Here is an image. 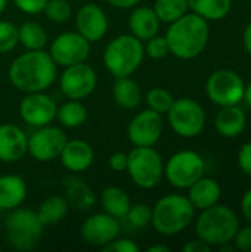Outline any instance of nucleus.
<instances>
[{
    "instance_id": "bb28decb",
    "label": "nucleus",
    "mask_w": 251,
    "mask_h": 252,
    "mask_svg": "<svg viewBox=\"0 0 251 252\" xmlns=\"http://www.w3.org/2000/svg\"><path fill=\"white\" fill-rule=\"evenodd\" d=\"M70 205L67 199L61 195L47 196L38 207L37 216L43 226H53L62 221L68 214Z\"/></svg>"
},
{
    "instance_id": "412c9836",
    "label": "nucleus",
    "mask_w": 251,
    "mask_h": 252,
    "mask_svg": "<svg viewBox=\"0 0 251 252\" xmlns=\"http://www.w3.org/2000/svg\"><path fill=\"white\" fill-rule=\"evenodd\" d=\"M247 126V115L238 105L222 106L215 118L217 133L226 139L238 137Z\"/></svg>"
},
{
    "instance_id": "4c0bfd02",
    "label": "nucleus",
    "mask_w": 251,
    "mask_h": 252,
    "mask_svg": "<svg viewBox=\"0 0 251 252\" xmlns=\"http://www.w3.org/2000/svg\"><path fill=\"white\" fill-rule=\"evenodd\" d=\"M234 248L241 252H251V224L240 227L234 236Z\"/></svg>"
},
{
    "instance_id": "2f4dec72",
    "label": "nucleus",
    "mask_w": 251,
    "mask_h": 252,
    "mask_svg": "<svg viewBox=\"0 0 251 252\" xmlns=\"http://www.w3.org/2000/svg\"><path fill=\"white\" fill-rule=\"evenodd\" d=\"M145 102L149 109L163 115V114L169 112V109L172 108V105L175 102V97L169 90H166L163 87H152L151 90H148V93L145 96Z\"/></svg>"
},
{
    "instance_id": "c85d7f7f",
    "label": "nucleus",
    "mask_w": 251,
    "mask_h": 252,
    "mask_svg": "<svg viewBox=\"0 0 251 252\" xmlns=\"http://www.w3.org/2000/svg\"><path fill=\"white\" fill-rule=\"evenodd\" d=\"M19 44L27 50H41L47 44V32L43 25L34 21H25L18 27Z\"/></svg>"
},
{
    "instance_id": "6ab92c4d",
    "label": "nucleus",
    "mask_w": 251,
    "mask_h": 252,
    "mask_svg": "<svg viewBox=\"0 0 251 252\" xmlns=\"http://www.w3.org/2000/svg\"><path fill=\"white\" fill-rule=\"evenodd\" d=\"M62 165L71 173H83L90 168L95 159L93 148L81 139L67 140L61 155Z\"/></svg>"
},
{
    "instance_id": "49530a36",
    "label": "nucleus",
    "mask_w": 251,
    "mask_h": 252,
    "mask_svg": "<svg viewBox=\"0 0 251 252\" xmlns=\"http://www.w3.org/2000/svg\"><path fill=\"white\" fill-rule=\"evenodd\" d=\"M243 100L246 102V105L249 106V109L251 111V83L246 86V90H244V97Z\"/></svg>"
},
{
    "instance_id": "37998d69",
    "label": "nucleus",
    "mask_w": 251,
    "mask_h": 252,
    "mask_svg": "<svg viewBox=\"0 0 251 252\" xmlns=\"http://www.w3.org/2000/svg\"><path fill=\"white\" fill-rule=\"evenodd\" d=\"M241 211L244 219L251 224V189H249L241 199Z\"/></svg>"
},
{
    "instance_id": "5701e85b",
    "label": "nucleus",
    "mask_w": 251,
    "mask_h": 252,
    "mask_svg": "<svg viewBox=\"0 0 251 252\" xmlns=\"http://www.w3.org/2000/svg\"><path fill=\"white\" fill-rule=\"evenodd\" d=\"M27 198V185L21 176H0V210L10 211L22 205Z\"/></svg>"
},
{
    "instance_id": "4468645a",
    "label": "nucleus",
    "mask_w": 251,
    "mask_h": 252,
    "mask_svg": "<svg viewBox=\"0 0 251 252\" xmlns=\"http://www.w3.org/2000/svg\"><path fill=\"white\" fill-rule=\"evenodd\" d=\"M163 130V115L148 108L132 118L127 126V139L133 146H155Z\"/></svg>"
},
{
    "instance_id": "09e8293b",
    "label": "nucleus",
    "mask_w": 251,
    "mask_h": 252,
    "mask_svg": "<svg viewBox=\"0 0 251 252\" xmlns=\"http://www.w3.org/2000/svg\"><path fill=\"white\" fill-rule=\"evenodd\" d=\"M6 6H7V0H0V15L4 12Z\"/></svg>"
},
{
    "instance_id": "7c9ffc66",
    "label": "nucleus",
    "mask_w": 251,
    "mask_h": 252,
    "mask_svg": "<svg viewBox=\"0 0 251 252\" xmlns=\"http://www.w3.org/2000/svg\"><path fill=\"white\" fill-rule=\"evenodd\" d=\"M154 12L157 13L160 22L172 24L185 13H188V0H155Z\"/></svg>"
},
{
    "instance_id": "72a5a7b5",
    "label": "nucleus",
    "mask_w": 251,
    "mask_h": 252,
    "mask_svg": "<svg viewBox=\"0 0 251 252\" xmlns=\"http://www.w3.org/2000/svg\"><path fill=\"white\" fill-rule=\"evenodd\" d=\"M19 44L18 27L10 21H0V53H9Z\"/></svg>"
},
{
    "instance_id": "ddd939ff",
    "label": "nucleus",
    "mask_w": 251,
    "mask_h": 252,
    "mask_svg": "<svg viewBox=\"0 0 251 252\" xmlns=\"http://www.w3.org/2000/svg\"><path fill=\"white\" fill-rule=\"evenodd\" d=\"M67 140V134L61 127L50 124L37 127L28 137V154L38 162L53 161L59 158Z\"/></svg>"
},
{
    "instance_id": "b1692460",
    "label": "nucleus",
    "mask_w": 251,
    "mask_h": 252,
    "mask_svg": "<svg viewBox=\"0 0 251 252\" xmlns=\"http://www.w3.org/2000/svg\"><path fill=\"white\" fill-rule=\"evenodd\" d=\"M112 97L120 108L135 109L142 102V90L133 78L120 77L115 78V83L112 86Z\"/></svg>"
},
{
    "instance_id": "6e6552de",
    "label": "nucleus",
    "mask_w": 251,
    "mask_h": 252,
    "mask_svg": "<svg viewBox=\"0 0 251 252\" xmlns=\"http://www.w3.org/2000/svg\"><path fill=\"white\" fill-rule=\"evenodd\" d=\"M204 158L195 151H179L164 164V177L176 189H188L204 176Z\"/></svg>"
},
{
    "instance_id": "7ed1b4c3",
    "label": "nucleus",
    "mask_w": 251,
    "mask_h": 252,
    "mask_svg": "<svg viewBox=\"0 0 251 252\" xmlns=\"http://www.w3.org/2000/svg\"><path fill=\"white\" fill-rule=\"evenodd\" d=\"M195 208L188 196L172 193L160 198L152 208L151 224L163 236H175L191 226Z\"/></svg>"
},
{
    "instance_id": "0eeeda50",
    "label": "nucleus",
    "mask_w": 251,
    "mask_h": 252,
    "mask_svg": "<svg viewBox=\"0 0 251 252\" xmlns=\"http://www.w3.org/2000/svg\"><path fill=\"white\" fill-rule=\"evenodd\" d=\"M127 174L141 189H154L164 177V161L154 146H135L127 154Z\"/></svg>"
},
{
    "instance_id": "9b49d317",
    "label": "nucleus",
    "mask_w": 251,
    "mask_h": 252,
    "mask_svg": "<svg viewBox=\"0 0 251 252\" xmlns=\"http://www.w3.org/2000/svg\"><path fill=\"white\" fill-rule=\"evenodd\" d=\"M49 55L58 66L64 68L86 62L90 55V41L77 31H65L52 40Z\"/></svg>"
},
{
    "instance_id": "f257e3e1",
    "label": "nucleus",
    "mask_w": 251,
    "mask_h": 252,
    "mask_svg": "<svg viewBox=\"0 0 251 252\" xmlns=\"http://www.w3.org/2000/svg\"><path fill=\"white\" fill-rule=\"evenodd\" d=\"M7 77L22 93L46 92L56 81L58 65L44 49L28 50L13 59Z\"/></svg>"
},
{
    "instance_id": "e433bc0d",
    "label": "nucleus",
    "mask_w": 251,
    "mask_h": 252,
    "mask_svg": "<svg viewBox=\"0 0 251 252\" xmlns=\"http://www.w3.org/2000/svg\"><path fill=\"white\" fill-rule=\"evenodd\" d=\"M102 250L104 252H139V245L127 238H115Z\"/></svg>"
},
{
    "instance_id": "393cba45",
    "label": "nucleus",
    "mask_w": 251,
    "mask_h": 252,
    "mask_svg": "<svg viewBox=\"0 0 251 252\" xmlns=\"http://www.w3.org/2000/svg\"><path fill=\"white\" fill-rule=\"evenodd\" d=\"M130 205H132V201H130L127 192L117 188V186H108L101 192L102 210L107 214H109L118 220L126 217Z\"/></svg>"
},
{
    "instance_id": "39448f33",
    "label": "nucleus",
    "mask_w": 251,
    "mask_h": 252,
    "mask_svg": "<svg viewBox=\"0 0 251 252\" xmlns=\"http://www.w3.org/2000/svg\"><path fill=\"white\" fill-rule=\"evenodd\" d=\"M143 43L132 34L112 38L104 50V65L114 78L130 77L143 62Z\"/></svg>"
},
{
    "instance_id": "9d476101",
    "label": "nucleus",
    "mask_w": 251,
    "mask_h": 252,
    "mask_svg": "<svg viewBox=\"0 0 251 252\" xmlns=\"http://www.w3.org/2000/svg\"><path fill=\"white\" fill-rule=\"evenodd\" d=\"M244 80L231 69L215 71L206 84V93L209 99L220 108L238 105L244 97Z\"/></svg>"
},
{
    "instance_id": "79ce46f5",
    "label": "nucleus",
    "mask_w": 251,
    "mask_h": 252,
    "mask_svg": "<svg viewBox=\"0 0 251 252\" xmlns=\"http://www.w3.org/2000/svg\"><path fill=\"white\" fill-rule=\"evenodd\" d=\"M212 247L201 241L200 238L195 241H189L186 245H183V252H210Z\"/></svg>"
},
{
    "instance_id": "c03bdc74",
    "label": "nucleus",
    "mask_w": 251,
    "mask_h": 252,
    "mask_svg": "<svg viewBox=\"0 0 251 252\" xmlns=\"http://www.w3.org/2000/svg\"><path fill=\"white\" fill-rule=\"evenodd\" d=\"M111 6L118 7V9H133L138 6L142 0H107Z\"/></svg>"
},
{
    "instance_id": "c9c22d12",
    "label": "nucleus",
    "mask_w": 251,
    "mask_h": 252,
    "mask_svg": "<svg viewBox=\"0 0 251 252\" xmlns=\"http://www.w3.org/2000/svg\"><path fill=\"white\" fill-rule=\"evenodd\" d=\"M143 47H145V55H148L151 59H163L170 53L169 43H167L166 37L158 35V34L148 38L146 44Z\"/></svg>"
},
{
    "instance_id": "58836bf2",
    "label": "nucleus",
    "mask_w": 251,
    "mask_h": 252,
    "mask_svg": "<svg viewBox=\"0 0 251 252\" xmlns=\"http://www.w3.org/2000/svg\"><path fill=\"white\" fill-rule=\"evenodd\" d=\"M15 6L28 15H37L40 12H43L47 0H13Z\"/></svg>"
},
{
    "instance_id": "1a4fd4ad",
    "label": "nucleus",
    "mask_w": 251,
    "mask_h": 252,
    "mask_svg": "<svg viewBox=\"0 0 251 252\" xmlns=\"http://www.w3.org/2000/svg\"><path fill=\"white\" fill-rule=\"evenodd\" d=\"M167 118L172 130L185 139L200 136L207 121L203 106L191 97L175 99L172 108L167 112Z\"/></svg>"
},
{
    "instance_id": "f3484780",
    "label": "nucleus",
    "mask_w": 251,
    "mask_h": 252,
    "mask_svg": "<svg viewBox=\"0 0 251 252\" xmlns=\"http://www.w3.org/2000/svg\"><path fill=\"white\" fill-rule=\"evenodd\" d=\"M108 18L102 7L95 3L83 4L75 13V28L90 43L99 41L108 32Z\"/></svg>"
},
{
    "instance_id": "dca6fc26",
    "label": "nucleus",
    "mask_w": 251,
    "mask_h": 252,
    "mask_svg": "<svg viewBox=\"0 0 251 252\" xmlns=\"http://www.w3.org/2000/svg\"><path fill=\"white\" fill-rule=\"evenodd\" d=\"M120 230L121 229L118 219L104 211L92 214L83 221L80 227V236L87 245L104 248L111 241L120 236Z\"/></svg>"
},
{
    "instance_id": "aec40b11",
    "label": "nucleus",
    "mask_w": 251,
    "mask_h": 252,
    "mask_svg": "<svg viewBox=\"0 0 251 252\" xmlns=\"http://www.w3.org/2000/svg\"><path fill=\"white\" fill-rule=\"evenodd\" d=\"M160 19L152 7L149 6H135L127 19V27L132 35L139 38L141 41H146L148 38L158 34Z\"/></svg>"
},
{
    "instance_id": "f8f14e48",
    "label": "nucleus",
    "mask_w": 251,
    "mask_h": 252,
    "mask_svg": "<svg viewBox=\"0 0 251 252\" xmlns=\"http://www.w3.org/2000/svg\"><path fill=\"white\" fill-rule=\"evenodd\" d=\"M96 86V71L86 62L65 66L59 78V89L62 94L72 100H83L89 97L95 92Z\"/></svg>"
},
{
    "instance_id": "a18cd8bd",
    "label": "nucleus",
    "mask_w": 251,
    "mask_h": 252,
    "mask_svg": "<svg viewBox=\"0 0 251 252\" xmlns=\"http://www.w3.org/2000/svg\"><path fill=\"white\" fill-rule=\"evenodd\" d=\"M243 43L244 47L247 50V53L251 56V21L247 24V27L244 28V34H243Z\"/></svg>"
},
{
    "instance_id": "a878e982",
    "label": "nucleus",
    "mask_w": 251,
    "mask_h": 252,
    "mask_svg": "<svg viewBox=\"0 0 251 252\" xmlns=\"http://www.w3.org/2000/svg\"><path fill=\"white\" fill-rule=\"evenodd\" d=\"M64 189H65V196L64 198L67 199L70 207H74V208H77L80 211L89 210V208L93 207L95 195H93L92 189L83 180L68 177V179H65Z\"/></svg>"
},
{
    "instance_id": "4be33fe9",
    "label": "nucleus",
    "mask_w": 251,
    "mask_h": 252,
    "mask_svg": "<svg viewBox=\"0 0 251 252\" xmlns=\"http://www.w3.org/2000/svg\"><path fill=\"white\" fill-rule=\"evenodd\" d=\"M220 193L222 190L219 183L204 176L188 188V199L191 201L194 208L200 211L219 204Z\"/></svg>"
},
{
    "instance_id": "a211bd4d",
    "label": "nucleus",
    "mask_w": 251,
    "mask_h": 252,
    "mask_svg": "<svg viewBox=\"0 0 251 252\" xmlns=\"http://www.w3.org/2000/svg\"><path fill=\"white\" fill-rule=\"evenodd\" d=\"M28 154V136L15 124H0V161L6 164L21 161Z\"/></svg>"
},
{
    "instance_id": "cd10ccee",
    "label": "nucleus",
    "mask_w": 251,
    "mask_h": 252,
    "mask_svg": "<svg viewBox=\"0 0 251 252\" xmlns=\"http://www.w3.org/2000/svg\"><path fill=\"white\" fill-rule=\"evenodd\" d=\"M189 9L206 21H220L232 9V0H188Z\"/></svg>"
},
{
    "instance_id": "ea45409f",
    "label": "nucleus",
    "mask_w": 251,
    "mask_h": 252,
    "mask_svg": "<svg viewBox=\"0 0 251 252\" xmlns=\"http://www.w3.org/2000/svg\"><path fill=\"white\" fill-rule=\"evenodd\" d=\"M237 161H238L240 170H241L244 174H247V176H250L251 177V140L250 142H247V143H244V145L241 146V149H240V152H238Z\"/></svg>"
},
{
    "instance_id": "423d86ee",
    "label": "nucleus",
    "mask_w": 251,
    "mask_h": 252,
    "mask_svg": "<svg viewBox=\"0 0 251 252\" xmlns=\"http://www.w3.org/2000/svg\"><path fill=\"white\" fill-rule=\"evenodd\" d=\"M43 227L36 211L18 207L10 210L6 217V241L15 251H33L43 236Z\"/></svg>"
},
{
    "instance_id": "f704fd0d",
    "label": "nucleus",
    "mask_w": 251,
    "mask_h": 252,
    "mask_svg": "<svg viewBox=\"0 0 251 252\" xmlns=\"http://www.w3.org/2000/svg\"><path fill=\"white\" fill-rule=\"evenodd\" d=\"M129 224H132L133 227L142 229L146 227L148 224H151V219H152V208L148 207L146 204H135L130 205L126 217H124Z\"/></svg>"
},
{
    "instance_id": "2eb2a0df",
    "label": "nucleus",
    "mask_w": 251,
    "mask_h": 252,
    "mask_svg": "<svg viewBox=\"0 0 251 252\" xmlns=\"http://www.w3.org/2000/svg\"><path fill=\"white\" fill-rule=\"evenodd\" d=\"M19 117L24 123L31 127H43L52 124L56 120L58 105L53 97L44 92L25 93L24 99L19 102Z\"/></svg>"
},
{
    "instance_id": "de8ad7c7",
    "label": "nucleus",
    "mask_w": 251,
    "mask_h": 252,
    "mask_svg": "<svg viewBox=\"0 0 251 252\" xmlns=\"http://www.w3.org/2000/svg\"><path fill=\"white\" fill-rule=\"evenodd\" d=\"M146 251L148 252H169L170 251V248H169V247H166V245H152V247L146 248Z\"/></svg>"
},
{
    "instance_id": "a19ab883",
    "label": "nucleus",
    "mask_w": 251,
    "mask_h": 252,
    "mask_svg": "<svg viewBox=\"0 0 251 252\" xmlns=\"http://www.w3.org/2000/svg\"><path fill=\"white\" fill-rule=\"evenodd\" d=\"M108 165L115 173H124L127 170V154L114 152L108 159Z\"/></svg>"
},
{
    "instance_id": "20e7f679",
    "label": "nucleus",
    "mask_w": 251,
    "mask_h": 252,
    "mask_svg": "<svg viewBox=\"0 0 251 252\" xmlns=\"http://www.w3.org/2000/svg\"><path fill=\"white\" fill-rule=\"evenodd\" d=\"M240 229L237 214L226 205H213L201 211L195 221L197 236L210 247L232 244V239Z\"/></svg>"
},
{
    "instance_id": "473e14b6",
    "label": "nucleus",
    "mask_w": 251,
    "mask_h": 252,
    "mask_svg": "<svg viewBox=\"0 0 251 252\" xmlns=\"http://www.w3.org/2000/svg\"><path fill=\"white\" fill-rule=\"evenodd\" d=\"M46 18L52 22L62 24L67 22L72 15V7L68 0H47L43 9Z\"/></svg>"
},
{
    "instance_id": "c756f323",
    "label": "nucleus",
    "mask_w": 251,
    "mask_h": 252,
    "mask_svg": "<svg viewBox=\"0 0 251 252\" xmlns=\"http://www.w3.org/2000/svg\"><path fill=\"white\" fill-rule=\"evenodd\" d=\"M56 120L61 123L62 127L67 128H77L83 126L87 120V108L81 103V100H72L62 103L58 106Z\"/></svg>"
},
{
    "instance_id": "f03ea898",
    "label": "nucleus",
    "mask_w": 251,
    "mask_h": 252,
    "mask_svg": "<svg viewBox=\"0 0 251 252\" xmlns=\"http://www.w3.org/2000/svg\"><path fill=\"white\" fill-rule=\"evenodd\" d=\"M170 53L179 59L189 61L200 56L209 44V21L191 12L172 22L166 32Z\"/></svg>"
}]
</instances>
